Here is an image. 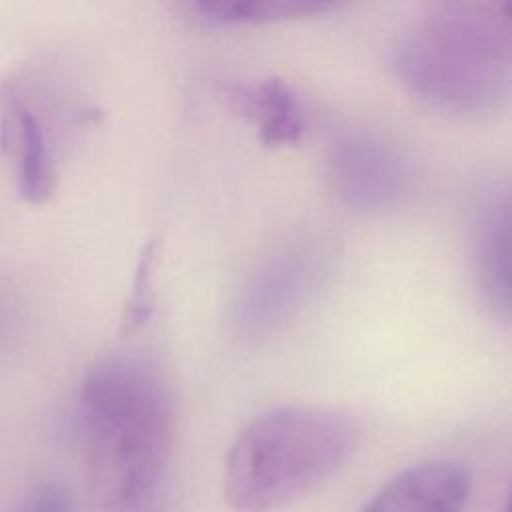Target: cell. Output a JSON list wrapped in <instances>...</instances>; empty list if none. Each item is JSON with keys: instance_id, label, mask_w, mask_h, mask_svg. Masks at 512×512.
<instances>
[{"instance_id": "2", "label": "cell", "mask_w": 512, "mask_h": 512, "mask_svg": "<svg viewBox=\"0 0 512 512\" xmlns=\"http://www.w3.org/2000/svg\"><path fill=\"white\" fill-rule=\"evenodd\" d=\"M398 70L426 104L488 114L512 104V22L504 4L442 2L402 38Z\"/></svg>"}, {"instance_id": "1", "label": "cell", "mask_w": 512, "mask_h": 512, "mask_svg": "<svg viewBox=\"0 0 512 512\" xmlns=\"http://www.w3.org/2000/svg\"><path fill=\"white\" fill-rule=\"evenodd\" d=\"M76 422L92 498L126 506L160 480L174 444V406L148 362L110 356L82 378Z\"/></svg>"}, {"instance_id": "3", "label": "cell", "mask_w": 512, "mask_h": 512, "mask_svg": "<svg viewBox=\"0 0 512 512\" xmlns=\"http://www.w3.org/2000/svg\"><path fill=\"white\" fill-rule=\"evenodd\" d=\"M358 424L340 410L282 406L252 418L224 462L234 512H276L332 478L358 446Z\"/></svg>"}, {"instance_id": "10", "label": "cell", "mask_w": 512, "mask_h": 512, "mask_svg": "<svg viewBox=\"0 0 512 512\" xmlns=\"http://www.w3.org/2000/svg\"><path fill=\"white\" fill-rule=\"evenodd\" d=\"M340 4L324 0H202L194 10L212 22L270 24L330 12Z\"/></svg>"}, {"instance_id": "6", "label": "cell", "mask_w": 512, "mask_h": 512, "mask_svg": "<svg viewBox=\"0 0 512 512\" xmlns=\"http://www.w3.org/2000/svg\"><path fill=\"white\" fill-rule=\"evenodd\" d=\"M0 150L10 164L18 192L42 202L56 184V162L42 118L20 82L0 80Z\"/></svg>"}, {"instance_id": "8", "label": "cell", "mask_w": 512, "mask_h": 512, "mask_svg": "<svg viewBox=\"0 0 512 512\" xmlns=\"http://www.w3.org/2000/svg\"><path fill=\"white\" fill-rule=\"evenodd\" d=\"M228 100L240 116L256 126L258 138L266 146L298 144L306 132L302 104L284 78L270 76L254 84L232 86Z\"/></svg>"}, {"instance_id": "12", "label": "cell", "mask_w": 512, "mask_h": 512, "mask_svg": "<svg viewBox=\"0 0 512 512\" xmlns=\"http://www.w3.org/2000/svg\"><path fill=\"white\" fill-rule=\"evenodd\" d=\"M14 512H74V502L62 484L42 482L28 490Z\"/></svg>"}, {"instance_id": "11", "label": "cell", "mask_w": 512, "mask_h": 512, "mask_svg": "<svg viewBox=\"0 0 512 512\" xmlns=\"http://www.w3.org/2000/svg\"><path fill=\"white\" fill-rule=\"evenodd\" d=\"M156 248H158V242L150 240L144 246L142 256L138 260L136 274L132 280V292L126 302L124 316H122V324L128 330L140 326L152 310V270L156 264V254H158Z\"/></svg>"}, {"instance_id": "13", "label": "cell", "mask_w": 512, "mask_h": 512, "mask_svg": "<svg viewBox=\"0 0 512 512\" xmlns=\"http://www.w3.org/2000/svg\"><path fill=\"white\" fill-rule=\"evenodd\" d=\"M504 512H512V482H510V488H508V494H506V502H504Z\"/></svg>"}, {"instance_id": "7", "label": "cell", "mask_w": 512, "mask_h": 512, "mask_svg": "<svg viewBox=\"0 0 512 512\" xmlns=\"http://www.w3.org/2000/svg\"><path fill=\"white\" fill-rule=\"evenodd\" d=\"M468 494L464 466L432 460L400 472L360 512H462Z\"/></svg>"}, {"instance_id": "14", "label": "cell", "mask_w": 512, "mask_h": 512, "mask_svg": "<svg viewBox=\"0 0 512 512\" xmlns=\"http://www.w3.org/2000/svg\"><path fill=\"white\" fill-rule=\"evenodd\" d=\"M502 4H504V12H506L508 20L512 22V2H502Z\"/></svg>"}, {"instance_id": "5", "label": "cell", "mask_w": 512, "mask_h": 512, "mask_svg": "<svg viewBox=\"0 0 512 512\" xmlns=\"http://www.w3.org/2000/svg\"><path fill=\"white\" fill-rule=\"evenodd\" d=\"M322 274V254L298 244L276 254L254 276L240 304V328L246 338H262L286 322L308 298Z\"/></svg>"}, {"instance_id": "9", "label": "cell", "mask_w": 512, "mask_h": 512, "mask_svg": "<svg viewBox=\"0 0 512 512\" xmlns=\"http://www.w3.org/2000/svg\"><path fill=\"white\" fill-rule=\"evenodd\" d=\"M476 266L488 302L512 318V182L500 188L482 212Z\"/></svg>"}, {"instance_id": "4", "label": "cell", "mask_w": 512, "mask_h": 512, "mask_svg": "<svg viewBox=\"0 0 512 512\" xmlns=\"http://www.w3.org/2000/svg\"><path fill=\"white\" fill-rule=\"evenodd\" d=\"M328 174L340 200L360 212H384L412 190L408 158L390 142L370 134L340 138L328 158Z\"/></svg>"}]
</instances>
